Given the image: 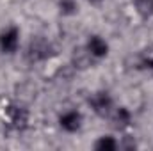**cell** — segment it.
Wrapping results in <instances>:
<instances>
[{
  "mask_svg": "<svg viewBox=\"0 0 153 151\" xmlns=\"http://www.w3.org/2000/svg\"><path fill=\"white\" fill-rule=\"evenodd\" d=\"M89 2H93V4H100V2H103V0H89Z\"/></svg>",
  "mask_w": 153,
  "mask_h": 151,
  "instance_id": "obj_12",
  "label": "cell"
},
{
  "mask_svg": "<svg viewBox=\"0 0 153 151\" xmlns=\"http://www.w3.org/2000/svg\"><path fill=\"white\" fill-rule=\"evenodd\" d=\"M144 66H146L148 70H152V71H153V57H148V59L144 61Z\"/></svg>",
  "mask_w": 153,
  "mask_h": 151,
  "instance_id": "obj_11",
  "label": "cell"
},
{
  "mask_svg": "<svg viewBox=\"0 0 153 151\" xmlns=\"http://www.w3.org/2000/svg\"><path fill=\"white\" fill-rule=\"evenodd\" d=\"M29 55H30V59H34V61L48 59V57L52 55V46H50L45 39L38 38L30 43V46H29Z\"/></svg>",
  "mask_w": 153,
  "mask_h": 151,
  "instance_id": "obj_4",
  "label": "cell"
},
{
  "mask_svg": "<svg viewBox=\"0 0 153 151\" xmlns=\"http://www.w3.org/2000/svg\"><path fill=\"white\" fill-rule=\"evenodd\" d=\"M7 112V117H9V123L18 128V130H23L29 123V112L23 109V107H18V105H9L5 109Z\"/></svg>",
  "mask_w": 153,
  "mask_h": 151,
  "instance_id": "obj_3",
  "label": "cell"
},
{
  "mask_svg": "<svg viewBox=\"0 0 153 151\" xmlns=\"http://www.w3.org/2000/svg\"><path fill=\"white\" fill-rule=\"evenodd\" d=\"M114 123H116L117 128H126V126H130V123H132V114H130V110L125 109V107H119L114 112Z\"/></svg>",
  "mask_w": 153,
  "mask_h": 151,
  "instance_id": "obj_7",
  "label": "cell"
},
{
  "mask_svg": "<svg viewBox=\"0 0 153 151\" xmlns=\"http://www.w3.org/2000/svg\"><path fill=\"white\" fill-rule=\"evenodd\" d=\"M89 103H91L93 110L98 114V115H107V114H111V109H112V98H111V94L105 93V91H100V93L93 94L91 100H89Z\"/></svg>",
  "mask_w": 153,
  "mask_h": 151,
  "instance_id": "obj_2",
  "label": "cell"
},
{
  "mask_svg": "<svg viewBox=\"0 0 153 151\" xmlns=\"http://www.w3.org/2000/svg\"><path fill=\"white\" fill-rule=\"evenodd\" d=\"M59 124H61L62 130L73 133V132H76L80 128V124H82V115H80V112H76V110H68V112H64L59 117Z\"/></svg>",
  "mask_w": 153,
  "mask_h": 151,
  "instance_id": "obj_6",
  "label": "cell"
},
{
  "mask_svg": "<svg viewBox=\"0 0 153 151\" xmlns=\"http://www.w3.org/2000/svg\"><path fill=\"white\" fill-rule=\"evenodd\" d=\"M135 5L144 13H152L153 11V0H135Z\"/></svg>",
  "mask_w": 153,
  "mask_h": 151,
  "instance_id": "obj_10",
  "label": "cell"
},
{
  "mask_svg": "<svg viewBox=\"0 0 153 151\" xmlns=\"http://www.w3.org/2000/svg\"><path fill=\"white\" fill-rule=\"evenodd\" d=\"M59 9H61V13H62V14L70 16V14H75L78 7H76L75 0H61V2H59Z\"/></svg>",
  "mask_w": 153,
  "mask_h": 151,
  "instance_id": "obj_9",
  "label": "cell"
},
{
  "mask_svg": "<svg viewBox=\"0 0 153 151\" xmlns=\"http://www.w3.org/2000/svg\"><path fill=\"white\" fill-rule=\"evenodd\" d=\"M116 148H117V142H116L114 137H111V135H103L96 142V150L98 151H114Z\"/></svg>",
  "mask_w": 153,
  "mask_h": 151,
  "instance_id": "obj_8",
  "label": "cell"
},
{
  "mask_svg": "<svg viewBox=\"0 0 153 151\" xmlns=\"http://www.w3.org/2000/svg\"><path fill=\"white\" fill-rule=\"evenodd\" d=\"M85 50L91 53L93 59H102L109 53V44L105 43V39H102L100 36H91L87 41Z\"/></svg>",
  "mask_w": 153,
  "mask_h": 151,
  "instance_id": "obj_5",
  "label": "cell"
},
{
  "mask_svg": "<svg viewBox=\"0 0 153 151\" xmlns=\"http://www.w3.org/2000/svg\"><path fill=\"white\" fill-rule=\"evenodd\" d=\"M20 44V32L16 27H9L0 34V50L4 53H13L16 52Z\"/></svg>",
  "mask_w": 153,
  "mask_h": 151,
  "instance_id": "obj_1",
  "label": "cell"
}]
</instances>
